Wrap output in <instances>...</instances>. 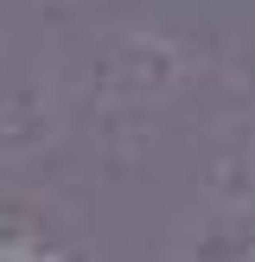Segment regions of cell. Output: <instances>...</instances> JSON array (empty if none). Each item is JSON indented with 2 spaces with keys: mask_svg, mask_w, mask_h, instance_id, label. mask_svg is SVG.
Listing matches in <instances>:
<instances>
[{
  "mask_svg": "<svg viewBox=\"0 0 255 262\" xmlns=\"http://www.w3.org/2000/svg\"><path fill=\"white\" fill-rule=\"evenodd\" d=\"M45 141V102L26 83H0V154H26Z\"/></svg>",
  "mask_w": 255,
  "mask_h": 262,
  "instance_id": "obj_1",
  "label": "cell"
},
{
  "mask_svg": "<svg viewBox=\"0 0 255 262\" xmlns=\"http://www.w3.org/2000/svg\"><path fill=\"white\" fill-rule=\"evenodd\" d=\"M0 262H70V250L45 243L32 224H19V217H0Z\"/></svg>",
  "mask_w": 255,
  "mask_h": 262,
  "instance_id": "obj_2",
  "label": "cell"
}]
</instances>
